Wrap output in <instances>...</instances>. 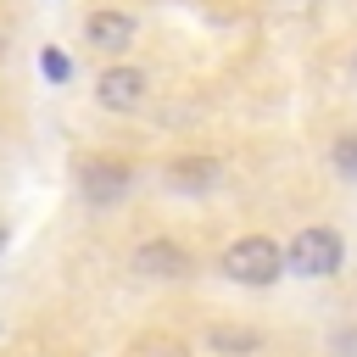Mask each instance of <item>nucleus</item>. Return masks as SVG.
<instances>
[{
	"mask_svg": "<svg viewBox=\"0 0 357 357\" xmlns=\"http://www.w3.org/2000/svg\"><path fill=\"white\" fill-rule=\"evenodd\" d=\"M284 268H290V262H284V251H279L268 234H245V240H234V245L223 251V273H229L234 284H273Z\"/></svg>",
	"mask_w": 357,
	"mask_h": 357,
	"instance_id": "obj_1",
	"label": "nucleus"
},
{
	"mask_svg": "<svg viewBox=\"0 0 357 357\" xmlns=\"http://www.w3.org/2000/svg\"><path fill=\"white\" fill-rule=\"evenodd\" d=\"M284 262H290V273H301V279H329V273H340V262H346V240L335 234V229H301L296 240H290V251H284Z\"/></svg>",
	"mask_w": 357,
	"mask_h": 357,
	"instance_id": "obj_2",
	"label": "nucleus"
},
{
	"mask_svg": "<svg viewBox=\"0 0 357 357\" xmlns=\"http://www.w3.org/2000/svg\"><path fill=\"white\" fill-rule=\"evenodd\" d=\"M95 100H100L106 112H134V106L145 100V73H139V67H106V73L95 78Z\"/></svg>",
	"mask_w": 357,
	"mask_h": 357,
	"instance_id": "obj_3",
	"label": "nucleus"
},
{
	"mask_svg": "<svg viewBox=\"0 0 357 357\" xmlns=\"http://www.w3.org/2000/svg\"><path fill=\"white\" fill-rule=\"evenodd\" d=\"M84 39L95 45V50H106V56H123L128 45H134V17L128 11H89L84 17Z\"/></svg>",
	"mask_w": 357,
	"mask_h": 357,
	"instance_id": "obj_4",
	"label": "nucleus"
},
{
	"mask_svg": "<svg viewBox=\"0 0 357 357\" xmlns=\"http://www.w3.org/2000/svg\"><path fill=\"white\" fill-rule=\"evenodd\" d=\"M134 268L151 279H178V273H190V251L178 240H145V245H134Z\"/></svg>",
	"mask_w": 357,
	"mask_h": 357,
	"instance_id": "obj_5",
	"label": "nucleus"
},
{
	"mask_svg": "<svg viewBox=\"0 0 357 357\" xmlns=\"http://www.w3.org/2000/svg\"><path fill=\"white\" fill-rule=\"evenodd\" d=\"M128 190V167L123 162H89L84 167V195L89 201H117Z\"/></svg>",
	"mask_w": 357,
	"mask_h": 357,
	"instance_id": "obj_6",
	"label": "nucleus"
},
{
	"mask_svg": "<svg viewBox=\"0 0 357 357\" xmlns=\"http://www.w3.org/2000/svg\"><path fill=\"white\" fill-rule=\"evenodd\" d=\"M218 173H223V167L206 162V156H201V162L190 156V162H173V167H167V178H173L178 190H206V184H218Z\"/></svg>",
	"mask_w": 357,
	"mask_h": 357,
	"instance_id": "obj_7",
	"label": "nucleus"
},
{
	"mask_svg": "<svg viewBox=\"0 0 357 357\" xmlns=\"http://www.w3.org/2000/svg\"><path fill=\"white\" fill-rule=\"evenodd\" d=\"M329 162H335V173H340V178H357V134H340V139H335V151H329Z\"/></svg>",
	"mask_w": 357,
	"mask_h": 357,
	"instance_id": "obj_8",
	"label": "nucleus"
},
{
	"mask_svg": "<svg viewBox=\"0 0 357 357\" xmlns=\"http://www.w3.org/2000/svg\"><path fill=\"white\" fill-rule=\"evenodd\" d=\"M212 346H218V351H251V346H257V335H251V329H245V335H240V329H218V335H212Z\"/></svg>",
	"mask_w": 357,
	"mask_h": 357,
	"instance_id": "obj_9",
	"label": "nucleus"
},
{
	"mask_svg": "<svg viewBox=\"0 0 357 357\" xmlns=\"http://www.w3.org/2000/svg\"><path fill=\"white\" fill-rule=\"evenodd\" d=\"M45 73H50V78H56V84H61V78H67V73H73V67H67V56H56V50H45Z\"/></svg>",
	"mask_w": 357,
	"mask_h": 357,
	"instance_id": "obj_10",
	"label": "nucleus"
}]
</instances>
